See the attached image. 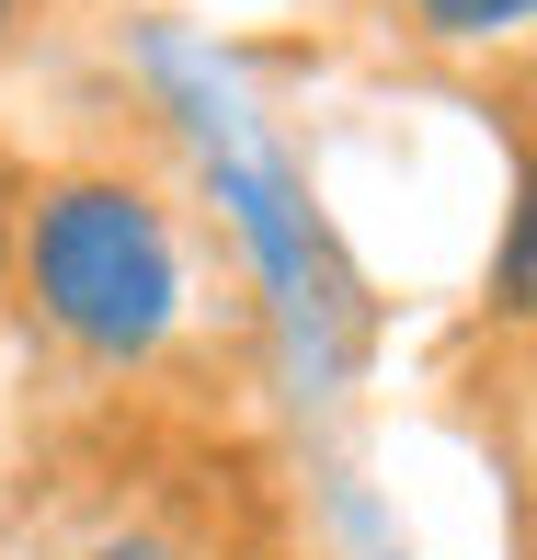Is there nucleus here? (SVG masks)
I'll return each mask as SVG.
<instances>
[{
  "label": "nucleus",
  "mask_w": 537,
  "mask_h": 560,
  "mask_svg": "<svg viewBox=\"0 0 537 560\" xmlns=\"http://www.w3.org/2000/svg\"><path fill=\"white\" fill-rule=\"evenodd\" d=\"M23 264H35L46 320L92 354H149L172 332V298H184L161 207L126 184H46L35 229H23Z\"/></svg>",
  "instance_id": "f257e3e1"
},
{
  "label": "nucleus",
  "mask_w": 537,
  "mask_h": 560,
  "mask_svg": "<svg viewBox=\"0 0 537 560\" xmlns=\"http://www.w3.org/2000/svg\"><path fill=\"white\" fill-rule=\"evenodd\" d=\"M526 12H537V0H423L434 35H515Z\"/></svg>",
  "instance_id": "f03ea898"
},
{
  "label": "nucleus",
  "mask_w": 537,
  "mask_h": 560,
  "mask_svg": "<svg viewBox=\"0 0 537 560\" xmlns=\"http://www.w3.org/2000/svg\"><path fill=\"white\" fill-rule=\"evenodd\" d=\"M92 560H184V549H161V538H115V549H92Z\"/></svg>",
  "instance_id": "7ed1b4c3"
},
{
  "label": "nucleus",
  "mask_w": 537,
  "mask_h": 560,
  "mask_svg": "<svg viewBox=\"0 0 537 560\" xmlns=\"http://www.w3.org/2000/svg\"><path fill=\"white\" fill-rule=\"evenodd\" d=\"M0 23H12V0H0Z\"/></svg>",
  "instance_id": "20e7f679"
}]
</instances>
